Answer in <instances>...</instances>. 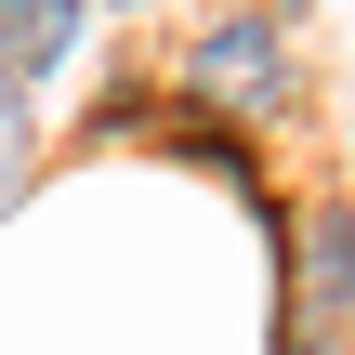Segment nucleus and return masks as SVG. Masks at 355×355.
I'll return each instance as SVG.
<instances>
[{"label":"nucleus","mask_w":355,"mask_h":355,"mask_svg":"<svg viewBox=\"0 0 355 355\" xmlns=\"http://www.w3.org/2000/svg\"><path fill=\"white\" fill-rule=\"evenodd\" d=\"M184 92L198 105H224V119H290V92H303V66H290V26L277 13H211L198 40H184Z\"/></svg>","instance_id":"1"},{"label":"nucleus","mask_w":355,"mask_h":355,"mask_svg":"<svg viewBox=\"0 0 355 355\" xmlns=\"http://www.w3.org/2000/svg\"><path fill=\"white\" fill-rule=\"evenodd\" d=\"M79 13H92V0H0V105H26V92L79 53Z\"/></svg>","instance_id":"2"},{"label":"nucleus","mask_w":355,"mask_h":355,"mask_svg":"<svg viewBox=\"0 0 355 355\" xmlns=\"http://www.w3.org/2000/svg\"><path fill=\"white\" fill-rule=\"evenodd\" d=\"M343 316H355V211L316 198L303 211V343H329Z\"/></svg>","instance_id":"3"},{"label":"nucleus","mask_w":355,"mask_h":355,"mask_svg":"<svg viewBox=\"0 0 355 355\" xmlns=\"http://www.w3.org/2000/svg\"><path fill=\"white\" fill-rule=\"evenodd\" d=\"M250 13H277V26H303V13H316V0H250Z\"/></svg>","instance_id":"4"},{"label":"nucleus","mask_w":355,"mask_h":355,"mask_svg":"<svg viewBox=\"0 0 355 355\" xmlns=\"http://www.w3.org/2000/svg\"><path fill=\"white\" fill-rule=\"evenodd\" d=\"M119 13H132V0H119Z\"/></svg>","instance_id":"5"}]
</instances>
